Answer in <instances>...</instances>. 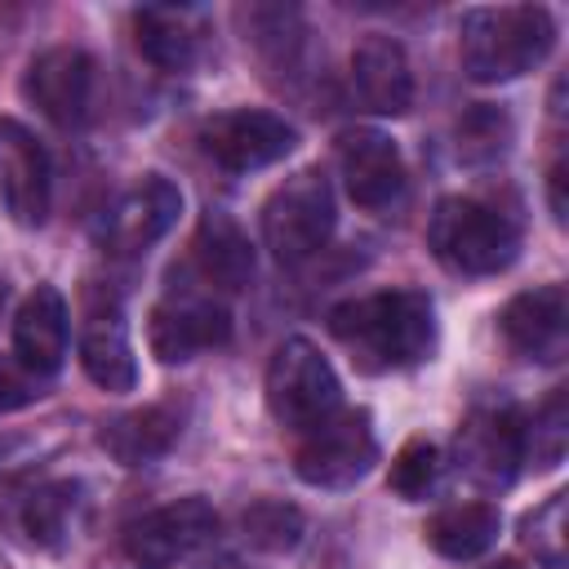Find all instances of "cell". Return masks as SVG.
I'll list each match as a JSON object with an SVG mask.
<instances>
[{
  "mask_svg": "<svg viewBox=\"0 0 569 569\" xmlns=\"http://www.w3.org/2000/svg\"><path fill=\"white\" fill-rule=\"evenodd\" d=\"M547 200H551V218L565 222V160H556L547 173Z\"/></svg>",
  "mask_w": 569,
  "mask_h": 569,
  "instance_id": "cell-30",
  "label": "cell"
},
{
  "mask_svg": "<svg viewBox=\"0 0 569 569\" xmlns=\"http://www.w3.org/2000/svg\"><path fill=\"white\" fill-rule=\"evenodd\" d=\"M525 547L547 565H565V493H551L533 516H525Z\"/></svg>",
  "mask_w": 569,
  "mask_h": 569,
  "instance_id": "cell-28",
  "label": "cell"
},
{
  "mask_svg": "<svg viewBox=\"0 0 569 569\" xmlns=\"http://www.w3.org/2000/svg\"><path fill=\"white\" fill-rule=\"evenodd\" d=\"M133 44L160 71H191L200 62V44H204L200 13L173 9V4L133 9Z\"/></svg>",
  "mask_w": 569,
  "mask_h": 569,
  "instance_id": "cell-20",
  "label": "cell"
},
{
  "mask_svg": "<svg viewBox=\"0 0 569 569\" xmlns=\"http://www.w3.org/2000/svg\"><path fill=\"white\" fill-rule=\"evenodd\" d=\"M67 338H71V320L62 293L53 284H36L13 316V360L31 378H53L67 360Z\"/></svg>",
  "mask_w": 569,
  "mask_h": 569,
  "instance_id": "cell-17",
  "label": "cell"
},
{
  "mask_svg": "<svg viewBox=\"0 0 569 569\" xmlns=\"http://www.w3.org/2000/svg\"><path fill=\"white\" fill-rule=\"evenodd\" d=\"M427 244L440 267L458 276H493L507 271L520 253V222L480 196H445L431 209Z\"/></svg>",
  "mask_w": 569,
  "mask_h": 569,
  "instance_id": "cell-3",
  "label": "cell"
},
{
  "mask_svg": "<svg viewBox=\"0 0 569 569\" xmlns=\"http://www.w3.org/2000/svg\"><path fill=\"white\" fill-rule=\"evenodd\" d=\"M485 569H520L516 560H498V565H485Z\"/></svg>",
  "mask_w": 569,
  "mask_h": 569,
  "instance_id": "cell-31",
  "label": "cell"
},
{
  "mask_svg": "<svg viewBox=\"0 0 569 569\" xmlns=\"http://www.w3.org/2000/svg\"><path fill=\"white\" fill-rule=\"evenodd\" d=\"M565 458V391H556L533 418H525V462L556 467Z\"/></svg>",
  "mask_w": 569,
  "mask_h": 569,
  "instance_id": "cell-27",
  "label": "cell"
},
{
  "mask_svg": "<svg viewBox=\"0 0 569 569\" xmlns=\"http://www.w3.org/2000/svg\"><path fill=\"white\" fill-rule=\"evenodd\" d=\"M240 529L258 551H293L302 538V511L280 498H262L240 516Z\"/></svg>",
  "mask_w": 569,
  "mask_h": 569,
  "instance_id": "cell-25",
  "label": "cell"
},
{
  "mask_svg": "<svg viewBox=\"0 0 569 569\" xmlns=\"http://www.w3.org/2000/svg\"><path fill=\"white\" fill-rule=\"evenodd\" d=\"M498 333L502 342L538 365H556L569 347V298L565 284H538L516 293L502 311H498Z\"/></svg>",
  "mask_w": 569,
  "mask_h": 569,
  "instance_id": "cell-13",
  "label": "cell"
},
{
  "mask_svg": "<svg viewBox=\"0 0 569 569\" xmlns=\"http://www.w3.org/2000/svg\"><path fill=\"white\" fill-rule=\"evenodd\" d=\"M191 253H196V267L204 280H213L218 289H244L253 280V244L249 236L240 231L236 218H227L222 209H209L196 227V240H191Z\"/></svg>",
  "mask_w": 569,
  "mask_h": 569,
  "instance_id": "cell-21",
  "label": "cell"
},
{
  "mask_svg": "<svg viewBox=\"0 0 569 569\" xmlns=\"http://www.w3.org/2000/svg\"><path fill=\"white\" fill-rule=\"evenodd\" d=\"M498 533H502V516L493 502H453L422 525L427 547L445 560H476L498 542Z\"/></svg>",
  "mask_w": 569,
  "mask_h": 569,
  "instance_id": "cell-22",
  "label": "cell"
},
{
  "mask_svg": "<svg viewBox=\"0 0 569 569\" xmlns=\"http://www.w3.org/2000/svg\"><path fill=\"white\" fill-rule=\"evenodd\" d=\"M0 569H9V565H4V560H0Z\"/></svg>",
  "mask_w": 569,
  "mask_h": 569,
  "instance_id": "cell-34",
  "label": "cell"
},
{
  "mask_svg": "<svg viewBox=\"0 0 569 569\" xmlns=\"http://www.w3.org/2000/svg\"><path fill=\"white\" fill-rule=\"evenodd\" d=\"M458 471L480 489H507L525 467V418L511 405L471 409L453 440Z\"/></svg>",
  "mask_w": 569,
  "mask_h": 569,
  "instance_id": "cell-8",
  "label": "cell"
},
{
  "mask_svg": "<svg viewBox=\"0 0 569 569\" xmlns=\"http://www.w3.org/2000/svg\"><path fill=\"white\" fill-rule=\"evenodd\" d=\"M231 338V316L213 298H164L147 320V342L160 365H182L196 351L222 347Z\"/></svg>",
  "mask_w": 569,
  "mask_h": 569,
  "instance_id": "cell-14",
  "label": "cell"
},
{
  "mask_svg": "<svg viewBox=\"0 0 569 569\" xmlns=\"http://www.w3.org/2000/svg\"><path fill=\"white\" fill-rule=\"evenodd\" d=\"M209 569H236V565H231V560H222V565H209Z\"/></svg>",
  "mask_w": 569,
  "mask_h": 569,
  "instance_id": "cell-32",
  "label": "cell"
},
{
  "mask_svg": "<svg viewBox=\"0 0 569 569\" xmlns=\"http://www.w3.org/2000/svg\"><path fill=\"white\" fill-rule=\"evenodd\" d=\"M556 44V18L542 4H485L458 22L462 71L480 84H502L533 71Z\"/></svg>",
  "mask_w": 569,
  "mask_h": 569,
  "instance_id": "cell-2",
  "label": "cell"
},
{
  "mask_svg": "<svg viewBox=\"0 0 569 569\" xmlns=\"http://www.w3.org/2000/svg\"><path fill=\"white\" fill-rule=\"evenodd\" d=\"M22 93L40 116L71 129L89 116L93 102V58L76 44H53L27 62Z\"/></svg>",
  "mask_w": 569,
  "mask_h": 569,
  "instance_id": "cell-12",
  "label": "cell"
},
{
  "mask_svg": "<svg viewBox=\"0 0 569 569\" xmlns=\"http://www.w3.org/2000/svg\"><path fill=\"white\" fill-rule=\"evenodd\" d=\"M53 200L44 142L13 116H0V204L18 227H40Z\"/></svg>",
  "mask_w": 569,
  "mask_h": 569,
  "instance_id": "cell-11",
  "label": "cell"
},
{
  "mask_svg": "<svg viewBox=\"0 0 569 569\" xmlns=\"http://www.w3.org/2000/svg\"><path fill=\"white\" fill-rule=\"evenodd\" d=\"M36 382H40V378H31L18 360H13V365H0V413L31 405V400L40 396V391H36Z\"/></svg>",
  "mask_w": 569,
  "mask_h": 569,
  "instance_id": "cell-29",
  "label": "cell"
},
{
  "mask_svg": "<svg viewBox=\"0 0 569 569\" xmlns=\"http://www.w3.org/2000/svg\"><path fill=\"white\" fill-rule=\"evenodd\" d=\"M338 173L360 209H387L405 191V160L378 129H347L338 138Z\"/></svg>",
  "mask_w": 569,
  "mask_h": 569,
  "instance_id": "cell-15",
  "label": "cell"
},
{
  "mask_svg": "<svg viewBox=\"0 0 569 569\" xmlns=\"http://www.w3.org/2000/svg\"><path fill=\"white\" fill-rule=\"evenodd\" d=\"M378 462V436L365 409H338L307 431L293 471L311 489H347Z\"/></svg>",
  "mask_w": 569,
  "mask_h": 569,
  "instance_id": "cell-6",
  "label": "cell"
},
{
  "mask_svg": "<svg viewBox=\"0 0 569 569\" xmlns=\"http://www.w3.org/2000/svg\"><path fill=\"white\" fill-rule=\"evenodd\" d=\"M329 333L351 351L365 373L413 369L431 356L436 342V307L422 289H382L365 298H347L329 311Z\"/></svg>",
  "mask_w": 569,
  "mask_h": 569,
  "instance_id": "cell-1",
  "label": "cell"
},
{
  "mask_svg": "<svg viewBox=\"0 0 569 569\" xmlns=\"http://www.w3.org/2000/svg\"><path fill=\"white\" fill-rule=\"evenodd\" d=\"M80 493H84V489H80L76 480H44V485L27 489L22 502H18V525H22V533H27L36 547H49V551L62 547V542L71 538V529H76L80 507H84Z\"/></svg>",
  "mask_w": 569,
  "mask_h": 569,
  "instance_id": "cell-23",
  "label": "cell"
},
{
  "mask_svg": "<svg viewBox=\"0 0 569 569\" xmlns=\"http://www.w3.org/2000/svg\"><path fill=\"white\" fill-rule=\"evenodd\" d=\"M80 365L89 373V382H98L102 391H129L138 382V360L129 347V325L120 302L107 293H89L84 302V325H80Z\"/></svg>",
  "mask_w": 569,
  "mask_h": 569,
  "instance_id": "cell-16",
  "label": "cell"
},
{
  "mask_svg": "<svg viewBox=\"0 0 569 569\" xmlns=\"http://www.w3.org/2000/svg\"><path fill=\"white\" fill-rule=\"evenodd\" d=\"M453 138H458V160L467 164H485V160H498L511 142V120L507 111L489 107V102H476L471 111L458 116L453 124Z\"/></svg>",
  "mask_w": 569,
  "mask_h": 569,
  "instance_id": "cell-24",
  "label": "cell"
},
{
  "mask_svg": "<svg viewBox=\"0 0 569 569\" xmlns=\"http://www.w3.org/2000/svg\"><path fill=\"white\" fill-rule=\"evenodd\" d=\"M182 213V191L160 178V173H147L138 178L133 187H124L93 222V240L116 253V258H133V253H147Z\"/></svg>",
  "mask_w": 569,
  "mask_h": 569,
  "instance_id": "cell-7",
  "label": "cell"
},
{
  "mask_svg": "<svg viewBox=\"0 0 569 569\" xmlns=\"http://www.w3.org/2000/svg\"><path fill=\"white\" fill-rule=\"evenodd\" d=\"M262 391H267L271 418L280 427H289V431H311L316 422L338 413V400H342L333 365L307 338H284L276 347Z\"/></svg>",
  "mask_w": 569,
  "mask_h": 569,
  "instance_id": "cell-5",
  "label": "cell"
},
{
  "mask_svg": "<svg viewBox=\"0 0 569 569\" xmlns=\"http://www.w3.org/2000/svg\"><path fill=\"white\" fill-rule=\"evenodd\" d=\"M440 471H445L440 449H436L431 440H409V445L391 458L387 485H391V493H400L405 502H418V498H427V493L440 485Z\"/></svg>",
  "mask_w": 569,
  "mask_h": 569,
  "instance_id": "cell-26",
  "label": "cell"
},
{
  "mask_svg": "<svg viewBox=\"0 0 569 569\" xmlns=\"http://www.w3.org/2000/svg\"><path fill=\"white\" fill-rule=\"evenodd\" d=\"M182 436V409L173 400H156L129 413H116L111 422H102L98 445L120 462V467H147L156 458H164Z\"/></svg>",
  "mask_w": 569,
  "mask_h": 569,
  "instance_id": "cell-19",
  "label": "cell"
},
{
  "mask_svg": "<svg viewBox=\"0 0 569 569\" xmlns=\"http://www.w3.org/2000/svg\"><path fill=\"white\" fill-rule=\"evenodd\" d=\"M0 307H4V284H0Z\"/></svg>",
  "mask_w": 569,
  "mask_h": 569,
  "instance_id": "cell-33",
  "label": "cell"
},
{
  "mask_svg": "<svg viewBox=\"0 0 569 569\" xmlns=\"http://www.w3.org/2000/svg\"><path fill=\"white\" fill-rule=\"evenodd\" d=\"M293 142H298V133L284 116L253 111V107H236V111L209 116L200 124V151L227 173L267 169V164L284 160L293 151Z\"/></svg>",
  "mask_w": 569,
  "mask_h": 569,
  "instance_id": "cell-10",
  "label": "cell"
},
{
  "mask_svg": "<svg viewBox=\"0 0 569 569\" xmlns=\"http://www.w3.org/2000/svg\"><path fill=\"white\" fill-rule=\"evenodd\" d=\"M351 89L373 116H405L413 107V71L391 36H365L351 49Z\"/></svg>",
  "mask_w": 569,
  "mask_h": 569,
  "instance_id": "cell-18",
  "label": "cell"
},
{
  "mask_svg": "<svg viewBox=\"0 0 569 569\" xmlns=\"http://www.w3.org/2000/svg\"><path fill=\"white\" fill-rule=\"evenodd\" d=\"M213 533H218V511L204 498H178L138 516L124 529L120 547L133 569H173L178 560L200 551Z\"/></svg>",
  "mask_w": 569,
  "mask_h": 569,
  "instance_id": "cell-9",
  "label": "cell"
},
{
  "mask_svg": "<svg viewBox=\"0 0 569 569\" xmlns=\"http://www.w3.org/2000/svg\"><path fill=\"white\" fill-rule=\"evenodd\" d=\"M333 236V187L320 169H298L262 204V244L276 262L298 267Z\"/></svg>",
  "mask_w": 569,
  "mask_h": 569,
  "instance_id": "cell-4",
  "label": "cell"
}]
</instances>
